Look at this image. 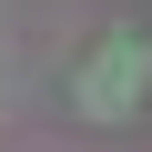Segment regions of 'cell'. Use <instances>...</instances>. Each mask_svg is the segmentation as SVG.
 Wrapping results in <instances>:
<instances>
[{
    "label": "cell",
    "instance_id": "obj_1",
    "mask_svg": "<svg viewBox=\"0 0 152 152\" xmlns=\"http://www.w3.org/2000/svg\"><path fill=\"white\" fill-rule=\"evenodd\" d=\"M132 81H142V51L122 41V51H102V71H81V112H122Z\"/></svg>",
    "mask_w": 152,
    "mask_h": 152
}]
</instances>
